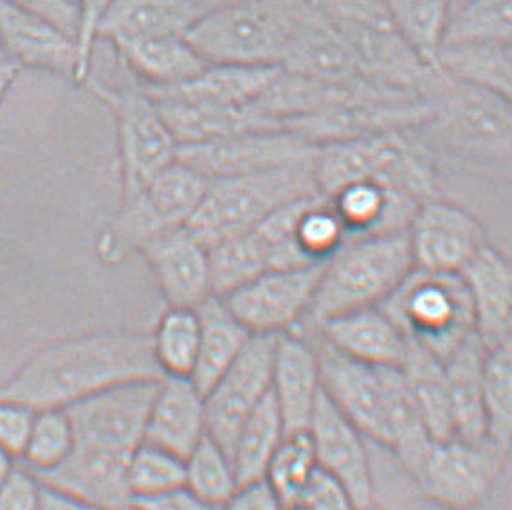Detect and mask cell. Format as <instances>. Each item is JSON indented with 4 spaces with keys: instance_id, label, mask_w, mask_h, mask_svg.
Returning <instances> with one entry per match:
<instances>
[{
    "instance_id": "1",
    "label": "cell",
    "mask_w": 512,
    "mask_h": 510,
    "mask_svg": "<svg viewBox=\"0 0 512 510\" xmlns=\"http://www.w3.org/2000/svg\"><path fill=\"white\" fill-rule=\"evenodd\" d=\"M152 336L100 330L65 337L40 348L0 386V399L35 410L67 408L118 384L161 379Z\"/></svg>"
},
{
    "instance_id": "2",
    "label": "cell",
    "mask_w": 512,
    "mask_h": 510,
    "mask_svg": "<svg viewBox=\"0 0 512 510\" xmlns=\"http://www.w3.org/2000/svg\"><path fill=\"white\" fill-rule=\"evenodd\" d=\"M430 118L422 139L442 152L512 179V101L437 67L422 85Z\"/></svg>"
},
{
    "instance_id": "3",
    "label": "cell",
    "mask_w": 512,
    "mask_h": 510,
    "mask_svg": "<svg viewBox=\"0 0 512 510\" xmlns=\"http://www.w3.org/2000/svg\"><path fill=\"white\" fill-rule=\"evenodd\" d=\"M314 175L330 197L357 181H372L413 201L439 197V175L431 146L417 130H384L318 145Z\"/></svg>"
},
{
    "instance_id": "4",
    "label": "cell",
    "mask_w": 512,
    "mask_h": 510,
    "mask_svg": "<svg viewBox=\"0 0 512 510\" xmlns=\"http://www.w3.org/2000/svg\"><path fill=\"white\" fill-rule=\"evenodd\" d=\"M406 231L350 237L323 267L320 283L302 327L309 332L348 310L381 305L412 273Z\"/></svg>"
},
{
    "instance_id": "5",
    "label": "cell",
    "mask_w": 512,
    "mask_h": 510,
    "mask_svg": "<svg viewBox=\"0 0 512 510\" xmlns=\"http://www.w3.org/2000/svg\"><path fill=\"white\" fill-rule=\"evenodd\" d=\"M309 0H233L204 11L188 42L208 64L282 67Z\"/></svg>"
},
{
    "instance_id": "6",
    "label": "cell",
    "mask_w": 512,
    "mask_h": 510,
    "mask_svg": "<svg viewBox=\"0 0 512 510\" xmlns=\"http://www.w3.org/2000/svg\"><path fill=\"white\" fill-rule=\"evenodd\" d=\"M318 193L314 159L255 174L211 179L186 228L204 246H217L255 228L287 204Z\"/></svg>"
},
{
    "instance_id": "7",
    "label": "cell",
    "mask_w": 512,
    "mask_h": 510,
    "mask_svg": "<svg viewBox=\"0 0 512 510\" xmlns=\"http://www.w3.org/2000/svg\"><path fill=\"white\" fill-rule=\"evenodd\" d=\"M208 183L201 172L177 159L139 192L121 197L116 217L98 238L96 253L105 264H118L152 238L186 226Z\"/></svg>"
},
{
    "instance_id": "8",
    "label": "cell",
    "mask_w": 512,
    "mask_h": 510,
    "mask_svg": "<svg viewBox=\"0 0 512 510\" xmlns=\"http://www.w3.org/2000/svg\"><path fill=\"white\" fill-rule=\"evenodd\" d=\"M356 60L366 80L397 89L422 91L437 67L422 62L395 26L384 0H309Z\"/></svg>"
},
{
    "instance_id": "9",
    "label": "cell",
    "mask_w": 512,
    "mask_h": 510,
    "mask_svg": "<svg viewBox=\"0 0 512 510\" xmlns=\"http://www.w3.org/2000/svg\"><path fill=\"white\" fill-rule=\"evenodd\" d=\"M406 337L446 361L475 330V314L460 273L413 267L381 303Z\"/></svg>"
},
{
    "instance_id": "10",
    "label": "cell",
    "mask_w": 512,
    "mask_h": 510,
    "mask_svg": "<svg viewBox=\"0 0 512 510\" xmlns=\"http://www.w3.org/2000/svg\"><path fill=\"white\" fill-rule=\"evenodd\" d=\"M85 85L116 119L121 197H128L177 161L179 143L145 89H116L92 78Z\"/></svg>"
},
{
    "instance_id": "11",
    "label": "cell",
    "mask_w": 512,
    "mask_h": 510,
    "mask_svg": "<svg viewBox=\"0 0 512 510\" xmlns=\"http://www.w3.org/2000/svg\"><path fill=\"white\" fill-rule=\"evenodd\" d=\"M507 456L489 438L435 440L413 480L428 500L451 509H471L493 491Z\"/></svg>"
},
{
    "instance_id": "12",
    "label": "cell",
    "mask_w": 512,
    "mask_h": 510,
    "mask_svg": "<svg viewBox=\"0 0 512 510\" xmlns=\"http://www.w3.org/2000/svg\"><path fill=\"white\" fill-rule=\"evenodd\" d=\"M323 267L325 262L273 269L220 298L251 334L294 332L307 316Z\"/></svg>"
},
{
    "instance_id": "13",
    "label": "cell",
    "mask_w": 512,
    "mask_h": 510,
    "mask_svg": "<svg viewBox=\"0 0 512 510\" xmlns=\"http://www.w3.org/2000/svg\"><path fill=\"white\" fill-rule=\"evenodd\" d=\"M318 145L287 128H260L179 146L177 159L208 181L311 161Z\"/></svg>"
},
{
    "instance_id": "14",
    "label": "cell",
    "mask_w": 512,
    "mask_h": 510,
    "mask_svg": "<svg viewBox=\"0 0 512 510\" xmlns=\"http://www.w3.org/2000/svg\"><path fill=\"white\" fill-rule=\"evenodd\" d=\"M276 337L253 334L235 363L204 393L208 435L228 453L238 429L271 393Z\"/></svg>"
},
{
    "instance_id": "15",
    "label": "cell",
    "mask_w": 512,
    "mask_h": 510,
    "mask_svg": "<svg viewBox=\"0 0 512 510\" xmlns=\"http://www.w3.org/2000/svg\"><path fill=\"white\" fill-rule=\"evenodd\" d=\"M161 379L118 384L67 406L76 442L132 455L145 440L148 413Z\"/></svg>"
},
{
    "instance_id": "16",
    "label": "cell",
    "mask_w": 512,
    "mask_h": 510,
    "mask_svg": "<svg viewBox=\"0 0 512 510\" xmlns=\"http://www.w3.org/2000/svg\"><path fill=\"white\" fill-rule=\"evenodd\" d=\"M320 357L321 386L330 401L375 444L390 447L386 419V366H372L345 356L325 339L312 334Z\"/></svg>"
},
{
    "instance_id": "17",
    "label": "cell",
    "mask_w": 512,
    "mask_h": 510,
    "mask_svg": "<svg viewBox=\"0 0 512 510\" xmlns=\"http://www.w3.org/2000/svg\"><path fill=\"white\" fill-rule=\"evenodd\" d=\"M408 238L415 267L439 273H460L489 242L473 213L440 197L421 202Z\"/></svg>"
},
{
    "instance_id": "18",
    "label": "cell",
    "mask_w": 512,
    "mask_h": 510,
    "mask_svg": "<svg viewBox=\"0 0 512 510\" xmlns=\"http://www.w3.org/2000/svg\"><path fill=\"white\" fill-rule=\"evenodd\" d=\"M312 444L318 464L345 485L354 509L374 505V474L365 435L321 388L312 415Z\"/></svg>"
},
{
    "instance_id": "19",
    "label": "cell",
    "mask_w": 512,
    "mask_h": 510,
    "mask_svg": "<svg viewBox=\"0 0 512 510\" xmlns=\"http://www.w3.org/2000/svg\"><path fill=\"white\" fill-rule=\"evenodd\" d=\"M145 256L168 307L197 309L213 296L210 247L186 226L152 238L139 251Z\"/></svg>"
},
{
    "instance_id": "20",
    "label": "cell",
    "mask_w": 512,
    "mask_h": 510,
    "mask_svg": "<svg viewBox=\"0 0 512 510\" xmlns=\"http://www.w3.org/2000/svg\"><path fill=\"white\" fill-rule=\"evenodd\" d=\"M0 46L22 69H37L76 80L78 47L53 22L10 0H0Z\"/></svg>"
},
{
    "instance_id": "21",
    "label": "cell",
    "mask_w": 512,
    "mask_h": 510,
    "mask_svg": "<svg viewBox=\"0 0 512 510\" xmlns=\"http://www.w3.org/2000/svg\"><path fill=\"white\" fill-rule=\"evenodd\" d=\"M130 456L76 442L64 464L37 476L40 482L73 494L87 509L130 507L127 478Z\"/></svg>"
},
{
    "instance_id": "22",
    "label": "cell",
    "mask_w": 512,
    "mask_h": 510,
    "mask_svg": "<svg viewBox=\"0 0 512 510\" xmlns=\"http://www.w3.org/2000/svg\"><path fill=\"white\" fill-rule=\"evenodd\" d=\"M318 350L296 330L276 337L271 393L284 419L285 431H309L321 393Z\"/></svg>"
},
{
    "instance_id": "23",
    "label": "cell",
    "mask_w": 512,
    "mask_h": 510,
    "mask_svg": "<svg viewBox=\"0 0 512 510\" xmlns=\"http://www.w3.org/2000/svg\"><path fill=\"white\" fill-rule=\"evenodd\" d=\"M311 334L345 356L372 366L401 368L410 350V339L381 305L343 312L323 321Z\"/></svg>"
},
{
    "instance_id": "24",
    "label": "cell",
    "mask_w": 512,
    "mask_h": 510,
    "mask_svg": "<svg viewBox=\"0 0 512 510\" xmlns=\"http://www.w3.org/2000/svg\"><path fill=\"white\" fill-rule=\"evenodd\" d=\"M206 435L204 393L190 377H163L148 413L145 440L186 458Z\"/></svg>"
},
{
    "instance_id": "25",
    "label": "cell",
    "mask_w": 512,
    "mask_h": 510,
    "mask_svg": "<svg viewBox=\"0 0 512 510\" xmlns=\"http://www.w3.org/2000/svg\"><path fill=\"white\" fill-rule=\"evenodd\" d=\"M460 276L471 296L476 334L489 347L512 328V262L487 242Z\"/></svg>"
},
{
    "instance_id": "26",
    "label": "cell",
    "mask_w": 512,
    "mask_h": 510,
    "mask_svg": "<svg viewBox=\"0 0 512 510\" xmlns=\"http://www.w3.org/2000/svg\"><path fill=\"white\" fill-rule=\"evenodd\" d=\"M282 67L285 71L325 82L363 78L343 38L311 2L289 44Z\"/></svg>"
},
{
    "instance_id": "27",
    "label": "cell",
    "mask_w": 512,
    "mask_h": 510,
    "mask_svg": "<svg viewBox=\"0 0 512 510\" xmlns=\"http://www.w3.org/2000/svg\"><path fill=\"white\" fill-rule=\"evenodd\" d=\"M121 65L145 87H170L201 74L208 62L186 37H141L112 40Z\"/></svg>"
},
{
    "instance_id": "28",
    "label": "cell",
    "mask_w": 512,
    "mask_h": 510,
    "mask_svg": "<svg viewBox=\"0 0 512 510\" xmlns=\"http://www.w3.org/2000/svg\"><path fill=\"white\" fill-rule=\"evenodd\" d=\"M348 238L406 231L421 202L372 181L350 183L330 195Z\"/></svg>"
},
{
    "instance_id": "29",
    "label": "cell",
    "mask_w": 512,
    "mask_h": 510,
    "mask_svg": "<svg viewBox=\"0 0 512 510\" xmlns=\"http://www.w3.org/2000/svg\"><path fill=\"white\" fill-rule=\"evenodd\" d=\"M204 11L197 0H114L98 38L186 37Z\"/></svg>"
},
{
    "instance_id": "30",
    "label": "cell",
    "mask_w": 512,
    "mask_h": 510,
    "mask_svg": "<svg viewBox=\"0 0 512 510\" xmlns=\"http://www.w3.org/2000/svg\"><path fill=\"white\" fill-rule=\"evenodd\" d=\"M485 345L473 332L444 361L455 437L467 442L487 438L484 401Z\"/></svg>"
},
{
    "instance_id": "31",
    "label": "cell",
    "mask_w": 512,
    "mask_h": 510,
    "mask_svg": "<svg viewBox=\"0 0 512 510\" xmlns=\"http://www.w3.org/2000/svg\"><path fill=\"white\" fill-rule=\"evenodd\" d=\"M278 71L280 67L267 65L210 64L188 82L145 89L208 105L247 107L260 96Z\"/></svg>"
},
{
    "instance_id": "32",
    "label": "cell",
    "mask_w": 512,
    "mask_h": 510,
    "mask_svg": "<svg viewBox=\"0 0 512 510\" xmlns=\"http://www.w3.org/2000/svg\"><path fill=\"white\" fill-rule=\"evenodd\" d=\"M197 312L201 318V341L192 381L202 393H206L235 363L253 334L217 294L202 301Z\"/></svg>"
},
{
    "instance_id": "33",
    "label": "cell",
    "mask_w": 512,
    "mask_h": 510,
    "mask_svg": "<svg viewBox=\"0 0 512 510\" xmlns=\"http://www.w3.org/2000/svg\"><path fill=\"white\" fill-rule=\"evenodd\" d=\"M401 370L431 438L448 440L455 437L444 361L410 341V350Z\"/></svg>"
},
{
    "instance_id": "34",
    "label": "cell",
    "mask_w": 512,
    "mask_h": 510,
    "mask_svg": "<svg viewBox=\"0 0 512 510\" xmlns=\"http://www.w3.org/2000/svg\"><path fill=\"white\" fill-rule=\"evenodd\" d=\"M285 431L282 413L278 410L273 393H269L256 408L242 428L238 429L231 446V458L237 471L238 483L264 478L276 449L282 444Z\"/></svg>"
},
{
    "instance_id": "35",
    "label": "cell",
    "mask_w": 512,
    "mask_h": 510,
    "mask_svg": "<svg viewBox=\"0 0 512 510\" xmlns=\"http://www.w3.org/2000/svg\"><path fill=\"white\" fill-rule=\"evenodd\" d=\"M484 401L487 438L509 456L512 449V328L485 347Z\"/></svg>"
},
{
    "instance_id": "36",
    "label": "cell",
    "mask_w": 512,
    "mask_h": 510,
    "mask_svg": "<svg viewBox=\"0 0 512 510\" xmlns=\"http://www.w3.org/2000/svg\"><path fill=\"white\" fill-rule=\"evenodd\" d=\"M395 26L424 64L439 67L457 0H384Z\"/></svg>"
},
{
    "instance_id": "37",
    "label": "cell",
    "mask_w": 512,
    "mask_h": 510,
    "mask_svg": "<svg viewBox=\"0 0 512 510\" xmlns=\"http://www.w3.org/2000/svg\"><path fill=\"white\" fill-rule=\"evenodd\" d=\"M238 476L228 449L206 435L186 456V489L204 509L228 507L238 489Z\"/></svg>"
},
{
    "instance_id": "38",
    "label": "cell",
    "mask_w": 512,
    "mask_h": 510,
    "mask_svg": "<svg viewBox=\"0 0 512 510\" xmlns=\"http://www.w3.org/2000/svg\"><path fill=\"white\" fill-rule=\"evenodd\" d=\"M201 318L192 307H168L157 321L152 347L165 377H190L199 356Z\"/></svg>"
},
{
    "instance_id": "39",
    "label": "cell",
    "mask_w": 512,
    "mask_h": 510,
    "mask_svg": "<svg viewBox=\"0 0 512 510\" xmlns=\"http://www.w3.org/2000/svg\"><path fill=\"white\" fill-rule=\"evenodd\" d=\"M439 67L460 78L482 83L512 101V42L444 47Z\"/></svg>"
},
{
    "instance_id": "40",
    "label": "cell",
    "mask_w": 512,
    "mask_h": 510,
    "mask_svg": "<svg viewBox=\"0 0 512 510\" xmlns=\"http://www.w3.org/2000/svg\"><path fill=\"white\" fill-rule=\"evenodd\" d=\"M498 42H512V0L458 2L449 20L444 47Z\"/></svg>"
},
{
    "instance_id": "41",
    "label": "cell",
    "mask_w": 512,
    "mask_h": 510,
    "mask_svg": "<svg viewBox=\"0 0 512 510\" xmlns=\"http://www.w3.org/2000/svg\"><path fill=\"white\" fill-rule=\"evenodd\" d=\"M130 507L139 500L186 487V458L143 440L128 462Z\"/></svg>"
},
{
    "instance_id": "42",
    "label": "cell",
    "mask_w": 512,
    "mask_h": 510,
    "mask_svg": "<svg viewBox=\"0 0 512 510\" xmlns=\"http://www.w3.org/2000/svg\"><path fill=\"white\" fill-rule=\"evenodd\" d=\"M294 235L302 255L311 264L327 262L348 238L332 202L321 193L302 202L294 222Z\"/></svg>"
},
{
    "instance_id": "43",
    "label": "cell",
    "mask_w": 512,
    "mask_h": 510,
    "mask_svg": "<svg viewBox=\"0 0 512 510\" xmlns=\"http://www.w3.org/2000/svg\"><path fill=\"white\" fill-rule=\"evenodd\" d=\"M74 444L76 435L67 408H42L35 415L22 460L35 474L49 473L64 464Z\"/></svg>"
},
{
    "instance_id": "44",
    "label": "cell",
    "mask_w": 512,
    "mask_h": 510,
    "mask_svg": "<svg viewBox=\"0 0 512 510\" xmlns=\"http://www.w3.org/2000/svg\"><path fill=\"white\" fill-rule=\"evenodd\" d=\"M316 467L318 460L314 453L311 433H287L280 447L276 449L266 473V478L273 485L282 507L294 509L300 492Z\"/></svg>"
},
{
    "instance_id": "45",
    "label": "cell",
    "mask_w": 512,
    "mask_h": 510,
    "mask_svg": "<svg viewBox=\"0 0 512 510\" xmlns=\"http://www.w3.org/2000/svg\"><path fill=\"white\" fill-rule=\"evenodd\" d=\"M294 509H354L345 485L320 464L305 483Z\"/></svg>"
},
{
    "instance_id": "46",
    "label": "cell",
    "mask_w": 512,
    "mask_h": 510,
    "mask_svg": "<svg viewBox=\"0 0 512 510\" xmlns=\"http://www.w3.org/2000/svg\"><path fill=\"white\" fill-rule=\"evenodd\" d=\"M80 10V28L76 37L78 47V73L74 83L85 85L91 78L92 53L98 40V28L101 19L107 13L114 0H76Z\"/></svg>"
},
{
    "instance_id": "47",
    "label": "cell",
    "mask_w": 512,
    "mask_h": 510,
    "mask_svg": "<svg viewBox=\"0 0 512 510\" xmlns=\"http://www.w3.org/2000/svg\"><path fill=\"white\" fill-rule=\"evenodd\" d=\"M37 410L24 402L0 399V446L22 458L33 429Z\"/></svg>"
},
{
    "instance_id": "48",
    "label": "cell",
    "mask_w": 512,
    "mask_h": 510,
    "mask_svg": "<svg viewBox=\"0 0 512 510\" xmlns=\"http://www.w3.org/2000/svg\"><path fill=\"white\" fill-rule=\"evenodd\" d=\"M40 505V478L29 467H13L0 483V509L29 510Z\"/></svg>"
},
{
    "instance_id": "49",
    "label": "cell",
    "mask_w": 512,
    "mask_h": 510,
    "mask_svg": "<svg viewBox=\"0 0 512 510\" xmlns=\"http://www.w3.org/2000/svg\"><path fill=\"white\" fill-rule=\"evenodd\" d=\"M10 2L53 22L74 40L78 37L80 10L76 0H10Z\"/></svg>"
},
{
    "instance_id": "50",
    "label": "cell",
    "mask_w": 512,
    "mask_h": 510,
    "mask_svg": "<svg viewBox=\"0 0 512 510\" xmlns=\"http://www.w3.org/2000/svg\"><path fill=\"white\" fill-rule=\"evenodd\" d=\"M228 507L229 509L269 510L280 509L282 505H280L273 485L264 476V478H256L251 482L240 483L233 500L229 501Z\"/></svg>"
},
{
    "instance_id": "51",
    "label": "cell",
    "mask_w": 512,
    "mask_h": 510,
    "mask_svg": "<svg viewBox=\"0 0 512 510\" xmlns=\"http://www.w3.org/2000/svg\"><path fill=\"white\" fill-rule=\"evenodd\" d=\"M132 507L163 510L204 509L201 505V501L197 500L186 487L177 489V491L165 492V494H159V496L147 498V500L136 501Z\"/></svg>"
},
{
    "instance_id": "52",
    "label": "cell",
    "mask_w": 512,
    "mask_h": 510,
    "mask_svg": "<svg viewBox=\"0 0 512 510\" xmlns=\"http://www.w3.org/2000/svg\"><path fill=\"white\" fill-rule=\"evenodd\" d=\"M38 509L69 510L87 509V505L74 498L73 494L58 489L55 485L40 482V505Z\"/></svg>"
},
{
    "instance_id": "53",
    "label": "cell",
    "mask_w": 512,
    "mask_h": 510,
    "mask_svg": "<svg viewBox=\"0 0 512 510\" xmlns=\"http://www.w3.org/2000/svg\"><path fill=\"white\" fill-rule=\"evenodd\" d=\"M22 67L11 60L0 62V105L6 100V94L10 92L11 85L17 80Z\"/></svg>"
},
{
    "instance_id": "54",
    "label": "cell",
    "mask_w": 512,
    "mask_h": 510,
    "mask_svg": "<svg viewBox=\"0 0 512 510\" xmlns=\"http://www.w3.org/2000/svg\"><path fill=\"white\" fill-rule=\"evenodd\" d=\"M13 460H15V456L8 453L4 447L0 446V483L6 480V476L13 471Z\"/></svg>"
},
{
    "instance_id": "55",
    "label": "cell",
    "mask_w": 512,
    "mask_h": 510,
    "mask_svg": "<svg viewBox=\"0 0 512 510\" xmlns=\"http://www.w3.org/2000/svg\"><path fill=\"white\" fill-rule=\"evenodd\" d=\"M2 60H8V58H6L4 51H2V46H0V62H2Z\"/></svg>"
},
{
    "instance_id": "56",
    "label": "cell",
    "mask_w": 512,
    "mask_h": 510,
    "mask_svg": "<svg viewBox=\"0 0 512 510\" xmlns=\"http://www.w3.org/2000/svg\"><path fill=\"white\" fill-rule=\"evenodd\" d=\"M458 2H464V0H457V4ZM457 4H455V6H457Z\"/></svg>"
}]
</instances>
